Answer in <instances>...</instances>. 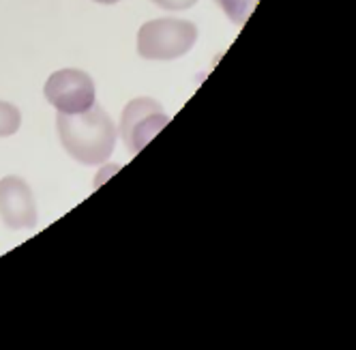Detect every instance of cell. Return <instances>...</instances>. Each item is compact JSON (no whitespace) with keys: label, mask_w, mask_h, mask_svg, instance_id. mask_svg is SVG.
<instances>
[{"label":"cell","mask_w":356,"mask_h":350,"mask_svg":"<svg viewBox=\"0 0 356 350\" xmlns=\"http://www.w3.org/2000/svg\"><path fill=\"white\" fill-rule=\"evenodd\" d=\"M56 127L65 151L84 166H101L110 159L116 144L114 120L101 106H90L84 112L65 114L56 118Z\"/></svg>","instance_id":"6da1fadb"},{"label":"cell","mask_w":356,"mask_h":350,"mask_svg":"<svg viewBox=\"0 0 356 350\" xmlns=\"http://www.w3.org/2000/svg\"><path fill=\"white\" fill-rule=\"evenodd\" d=\"M197 41V26L187 19H152L138 31V54L146 61H174Z\"/></svg>","instance_id":"7a4b0ae2"},{"label":"cell","mask_w":356,"mask_h":350,"mask_svg":"<svg viewBox=\"0 0 356 350\" xmlns=\"http://www.w3.org/2000/svg\"><path fill=\"white\" fill-rule=\"evenodd\" d=\"M170 122V116L163 112V108L150 97H138L127 104L120 116V138L129 146V151L136 155L142 148L155 138L165 125Z\"/></svg>","instance_id":"3957f363"},{"label":"cell","mask_w":356,"mask_h":350,"mask_svg":"<svg viewBox=\"0 0 356 350\" xmlns=\"http://www.w3.org/2000/svg\"><path fill=\"white\" fill-rule=\"evenodd\" d=\"M45 99L58 112H84L95 106V82L80 69H60L45 82Z\"/></svg>","instance_id":"277c9868"},{"label":"cell","mask_w":356,"mask_h":350,"mask_svg":"<svg viewBox=\"0 0 356 350\" xmlns=\"http://www.w3.org/2000/svg\"><path fill=\"white\" fill-rule=\"evenodd\" d=\"M0 217L13 230L37 226V205L29 183L19 177L0 181Z\"/></svg>","instance_id":"5b68a950"},{"label":"cell","mask_w":356,"mask_h":350,"mask_svg":"<svg viewBox=\"0 0 356 350\" xmlns=\"http://www.w3.org/2000/svg\"><path fill=\"white\" fill-rule=\"evenodd\" d=\"M215 3L223 9V13L230 17L234 24H245L256 9L258 0H215Z\"/></svg>","instance_id":"8992f818"},{"label":"cell","mask_w":356,"mask_h":350,"mask_svg":"<svg viewBox=\"0 0 356 350\" xmlns=\"http://www.w3.org/2000/svg\"><path fill=\"white\" fill-rule=\"evenodd\" d=\"M22 125V114L13 104L0 102V138L13 136Z\"/></svg>","instance_id":"52a82bcc"},{"label":"cell","mask_w":356,"mask_h":350,"mask_svg":"<svg viewBox=\"0 0 356 350\" xmlns=\"http://www.w3.org/2000/svg\"><path fill=\"white\" fill-rule=\"evenodd\" d=\"M157 7L168 9V11H185L189 7H193L197 0H152Z\"/></svg>","instance_id":"ba28073f"},{"label":"cell","mask_w":356,"mask_h":350,"mask_svg":"<svg viewBox=\"0 0 356 350\" xmlns=\"http://www.w3.org/2000/svg\"><path fill=\"white\" fill-rule=\"evenodd\" d=\"M95 3H101V5H116L118 0H95Z\"/></svg>","instance_id":"9c48e42d"}]
</instances>
